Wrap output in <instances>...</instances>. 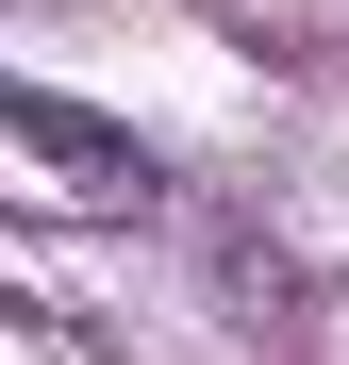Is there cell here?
<instances>
[{
    "label": "cell",
    "instance_id": "obj_1",
    "mask_svg": "<svg viewBox=\"0 0 349 365\" xmlns=\"http://www.w3.org/2000/svg\"><path fill=\"white\" fill-rule=\"evenodd\" d=\"M0 133H17V150L50 166V200H84V216H133L150 182H166V166L133 150V133H116V116H84V100H50V83H17V100H0Z\"/></svg>",
    "mask_w": 349,
    "mask_h": 365
}]
</instances>
